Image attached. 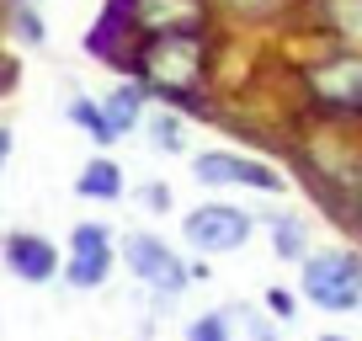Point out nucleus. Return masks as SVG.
Wrapping results in <instances>:
<instances>
[{
  "label": "nucleus",
  "mask_w": 362,
  "mask_h": 341,
  "mask_svg": "<svg viewBox=\"0 0 362 341\" xmlns=\"http://www.w3.org/2000/svg\"><path fill=\"white\" fill-rule=\"evenodd\" d=\"M134 75L170 102H197L208 80L203 33H144V43L134 48Z\"/></svg>",
  "instance_id": "1"
},
{
  "label": "nucleus",
  "mask_w": 362,
  "mask_h": 341,
  "mask_svg": "<svg viewBox=\"0 0 362 341\" xmlns=\"http://www.w3.org/2000/svg\"><path fill=\"white\" fill-rule=\"evenodd\" d=\"M304 299L330 315H346L362 304V262L351 250H325V256H304Z\"/></svg>",
  "instance_id": "2"
},
{
  "label": "nucleus",
  "mask_w": 362,
  "mask_h": 341,
  "mask_svg": "<svg viewBox=\"0 0 362 341\" xmlns=\"http://www.w3.org/2000/svg\"><path fill=\"white\" fill-rule=\"evenodd\" d=\"M250 214L235 203H203L192 208V214L181 219V235H187V245L192 250H208V256H224V250H240L250 240Z\"/></svg>",
  "instance_id": "3"
},
{
  "label": "nucleus",
  "mask_w": 362,
  "mask_h": 341,
  "mask_svg": "<svg viewBox=\"0 0 362 341\" xmlns=\"http://www.w3.org/2000/svg\"><path fill=\"white\" fill-rule=\"evenodd\" d=\"M123 262H128V272H134L139 283H149L160 299H176L181 288H187V267L176 262V250H170L160 235L134 229V235L123 240Z\"/></svg>",
  "instance_id": "4"
},
{
  "label": "nucleus",
  "mask_w": 362,
  "mask_h": 341,
  "mask_svg": "<svg viewBox=\"0 0 362 341\" xmlns=\"http://www.w3.org/2000/svg\"><path fill=\"white\" fill-rule=\"evenodd\" d=\"M192 176L203 187H256V192H283V176L267 170L261 160L235 155V149H203L192 160Z\"/></svg>",
  "instance_id": "5"
},
{
  "label": "nucleus",
  "mask_w": 362,
  "mask_h": 341,
  "mask_svg": "<svg viewBox=\"0 0 362 341\" xmlns=\"http://www.w3.org/2000/svg\"><path fill=\"white\" fill-rule=\"evenodd\" d=\"M69 288H102L112 277V235L102 224H75L69 235V262H59Z\"/></svg>",
  "instance_id": "6"
},
{
  "label": "nucleus",
  "mask_w": 362,
  "mask_h": 341,
  "mask_svg": "<svg viewBox=\"0 0 362 341\" xmlns=\"http://www.w3.org/2000/svg\"><path fill=\"white\" fill-rule=\"evenodd\" d=\"M139 33H203V0H123Z\"/></svg>",
  "instance_id": "7"
},
{
  "label": "nucleus",
  "mask_w": 362,
  "mask_h": 341,
  "mask_svg": "<svg viewBox=\"0 0 362 341\" xmlns=\"http://www.w3.org/2000/svg\"><path fill=\"white\" fill-rule=\"evenodd\" d=\"M6 272L11 277H22V283H54L59 277V256L54 250V240H43V235H27V229H16V235H6Z\"/></svg>",
  "instance_id": "8"
},
{
  "label": "nucleus",
  "mask_w": 362,
  "mask_h": 341,
  "mask_svg": "<svg viewBox=\"0 0 362 341\" xmlns=\"http://www.w3.org/2000/svg\"><path fill=\"white\" fill-rule=\"evenodd\" d=\"M309 86H315L320 102L351 107V112H357V107H362V59H336V64L315 69V75H309Z\"/></svg>",
  "instance_id": "9"
},
{
  "label": "nucleus",
  "mask_w": 362,
  "mask_h": 341,
  "mask_svg": "<svg viewBox=\"0 0 362 341\" xmlns=\"http://www.w3.org/2000/svg\"><path fill=\"white\" fill-rule=\"evenodd\" d=\"M75 192L90 197V203H117V197L128 192L123 166H117V160H107V155H96V160H90V166L75 176Z\"/></svg>",
  "instance_id": "10"
},
{
  "label": "nucleus",
  "mask_w": 362,
  "mask_h": 341,
  "mask_svg": "<svg viewBox=\"0 0 362 341\" xmlns=\"http://www.w3.org/2000/svg\"><path fill=\"white\" fill-rule=\"evenodd\" d=\"M102 117H107V128H112L117 139L134 134L139 117H144V91H139V86H112V91L102 96Z\"/></svg>",
  "instance_id": "11"
},
{
  "label": "nucleus",
  "mask_w": 362,
  "mask_h": 341,
  "mask_svg": "<svg viewBox=\"0 0 362 341\" xmlns=\"http://www.w3.org/2000/svg\"><path fill=\"white\" fill-rule=\"evenodd\" d=\"M64 112H69V117H75V123L90 134V144H117V134L107 128V117H102V102H90V96H69Z\"/></svg>",
  "instance_id": "12"
},
{
  "label": "nucleus",
  "mask_w": 362,
  "mask_h": 341,
  "mask_svg": "<svg viewBox=\"0 0 362 341\" xmlns=\"http://www.w3.org/2000/svg\"><path fill=\"white\" fill-rule=\"evenodd\" d=\"M272 245H277V256H283V262H304V245H309L304 219L277 214V219H272Z\"/></svg>",
  "instance_id": "13"
},
{
  "label": "nucleus",
  "mask_w": 362,
  "mask_h": 341,
  "mask_svg": "<svg viewBox=\"0 0 362 341\" xmlns=\"http://www.w3.org/2000/svg\"><path fill=\"white\" fill-rule=\"evenodd\" d=\"M144 128H149V144H155L160 155H181V149H187V134H181V117L176 112H155Z\"/></svg>",
  "instance_id": "14"
},
{
  "label": "nucleus",
  "mask_w": 362,
  "mask_h": 341,
  "mask_svg": "<svg viewBox=\"0 0 362 341\" xmlns=\"http://www.w3.org/2000/svg\"><path fill=\"white\" fill-rule=\"evenodd\" d=\"M11 22H16V33H22L27 37V48H37V43H43V16H37L33 11V0H22V6H16V16H11Z\"/></svg>",
  "instance_id": "15"
},
{
  "label": "nucleus",
  "mask_w": 362,
  "mask_h": 341,
  "mask_svg": "<svg viewBox=\"0 0 362 341\" xmlns=\"http://www.w3.org/2000/svg\"><path fill=\"white\" fill-rule=\"evenodd\" d=\"M187 341H229V320L224 315H203L187 325Z\"/></svg>",
  "instance_id": "16"
},
{
  "label": "nucleus",
  "mask_w": 362,
  "mask_h": 341,
  "mask_svg": "<svg viewBox=\"0 0 362 341\" xmlns=\"http://www.w3.org/2000/svg\"><path fill=\"white\" fill-rule=\"evenodd\" d=\"M139 203L155 208V214H165V208H170V187L165 182H144V187H139Z\"/></svg>",
  "instance_id": "17"
},
{
  "label": "nucleus",
  "mask_w": 362,
  "mask_h": 341,
  "mask_svg": "<svg viewBox=\"0 0 362 341\" xmlns=\"http://www.w3.org/2000/svg\"><path fill=\"white\" fill-rule=\"evenodd\" d=\"M267 309L277 320H288V315H293V294H288V288H267Z\"/></svg>",
  "instance_id": "18"
},
{
  "label": "nucleus",
  "mask_w": 362,
  "mask_h": 341,
  "mask_svg": "<svg viewBox=\"0 0 362 341\" xmlns=\"http://www.w3.org/2000/svg\"><path fill=\"white\" fill-rule=\"evenodd\" d=\"M245 325H250V341H277V330H272L261 315H245Z\"/></svg>",
  "instance_id": "19"
},
{
  "label": "nucleus",
  "mask_w": 362,
  "mask_h": 341,
  "mask_svg": "<svg viewBox=\"0 0 362 341\" xmlns=\"http://www.w3.org/2000/svg\"><path fill=\"white\" fill-rule=\"evenodd\" d=\"M229 6H235V11H272L277 0H229Z\"/></svg>",
  "instance_id": "20"
},
{
  "label": "nucleus",
  "mask_w": 362,
  "mask_h": 341,
  "mask_svg": "<svg viewBox=\"0 0 362 341\" xmlns=\"http://www.w3.org/2000/svg\"><path fill=\"white\" fill-rule=\"evenodd\" d=\"M6 155H11V128H0V166H6Z\"/></svg>",
  "instance_id": "21"
},
{
  "label": "nucleus",
  "mask_w": 362,
  "mask_h": 341,
  "mask_svg": "<svg viewBox=\"0 0 362 341\" xmlns=\"http://www.w3.org/2000/svg\"><path fill=\"white\" fill-rule=\"evenodd\" d=\"M320 341H346V336H320Z\"/></svg>",
  "instance_id": "22"
}]
</instances>
